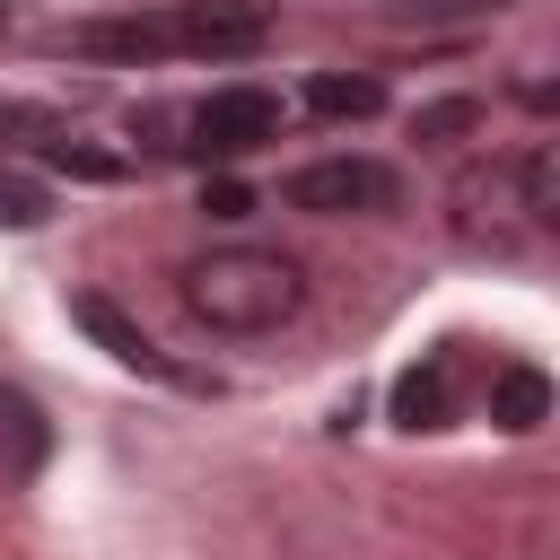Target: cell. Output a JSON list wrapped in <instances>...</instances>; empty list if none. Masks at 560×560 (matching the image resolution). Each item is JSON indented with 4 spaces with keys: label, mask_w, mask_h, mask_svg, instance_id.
<instances>
[{
    "label": "cell",
    "mask_w": 560,
    "mask_h": 560,
    "mask_svg": "<svg viewBox=\"0 0 560 560\" xmlns=\"http://www.w3.org/2000/svg\"><path fill=\"white\" fill-rule=\"evenodd\" d=\"M306 306V271L280 245H210L184 262V315L210 332H280Z\"/></svg>",
    "instance_id": "1"
},
{
    "label": "cell",
    "mask_w": 560,
    "mask_h": 560,
    "mask_svg": "<svg viewBox=\"0 0 560 560\" xmlns=\"http://www.w3.org/2000/svg\"><path fill=\"white\" fill-rule=\"evenodd\" d=\"M394 166H376V158H315V166H298L289 184H280V201L289 210H315V219H368V210H394Z\"/></svg>",
    "instance_id": "2"
},
{
    "label": "cell",
    "mask_w": 560,
    "mask_h": 560,
    "mask_svg": "<svg viewBox=\"0 0 560 560\" xmlns=\"http://www.w3.org/2000/svg\"><path fill=\"white\" fill-rule=\"evenodd\" d=\"M271 26V0H175L166 44L175 52H254Z\"/></svg>",
    "instance_id": "3"
},
{
    "label": "cell",
    "mask_w": 560,
    "mask_h": 560,
    "mask_svg": "<svg viewBox=\"0 0 560 560\" xmlns=\"http://www.w3.org/2000/svg\"><path fill=\"white\" fill-rule=\"evenodd\" d=\"M192 114H201V158H245L280 131L271 88H210V96H192Z\"/></svg>",
    "instance_id": "4"
},
{
    "label": "cell",
    "mask_w": 560,
    "mask_h": 560,
    "mask_svg": "<svg viewBox=\"0 0 560 560\" xmlns=\"http://www.w3.org/2000/svg\"><path fill=\"white\" fill-rule=\"evenodd\" d=\"M542 411H551V376H542V368H499V376H490V420H499V429L525 438V429H542Z\"/></svg>",
    "instance_id": "5"
},
{
    "label": "cell",
    "mask_w": 560,
    "mask_h": 560,
    "mask_svg": "<svg viewBox=\"0 0 560 560\" xmlns=\"http://www.w3.org/2000/svg\"><path fill=\"white\" fill-rule=\"evenodd\" d=\"M385 105V88L368 79V70H324V79H306V114H324V122H368Z\"/></svg>",
    "instance_id": "6"
},
{
    "label": "cell",
    "mask_w": 560,
    "mask_h": 560,
    "mask_svg": "<svg viewBox=\"0 0 560 560\" xmlns=\"http://www.w3.org/2000/svg\"><path fill=\"white\" fill-rule=\"evenodd\" d=\"M131 140H149V149H166V158H201V114H192V96H184V105H131Z\"/></svg>",
    "instance_id": "7"
},
{
    "label": "cell",
    "mask_w": 560,
    "mask_h": 560,
    "mask_svg": "<svg viewBox=\"0 0 560 560\" xmlns=\"http://www.w3.org/2000/svg\"><path fill=\"white\" fill-rule=\"evenodd\" d=\"M79 324H88V332H96V341H105V350H114L122 368H149V376H166L158 341H149V332H131V324H122V315H114L105 298H88V306H79Z\"/></svg>",
    "instance_id": "8"
},
{
    "label": "cell",
    "mask_w": 560,
    "mask_h": 560,
    "mask_svg": "<svg viewBox=\"0 0 560 560\" xmlns=\"http://www.w3.org/2000/svg\"><path fill=\"white\" fill-rule=\"evenodd\" d=\"M394 420H402V429H438V420H446V359H429V368H411V376L394 385Z\"/></svg>",
    "instance_id": "9"
},
{
    "label": "cell",
    "mask_w": 560,
    "mask_h": 560,
    "mask_svg": "<svg viewBox=\"0 0 560 560\" xmlns=\"http://www.w3.org/2000/svg\"><path fill=\"white\" fill-rule=\"evenodd\" d=\"M0 219H9V228H35V219H44V192L18 184V175H0Z\"/></svg>",
    "instance_id": "10"
},
{
    "label": "cell",
    "mask_w": 560,
    "mask_h": 560,
    "mask_svg": "<svg viewBox=\"0 0 560 560\" xmlns=\"http://www.w3.org/2000/svg\"><path fill=\"white\" fill-rule=\"evenodd\" d=\"M201 210H210V219H245V210H254V192H245L236 175H219V184H201Z\"/></svg>",
    "instance_id": "11"
}]
</instances>
